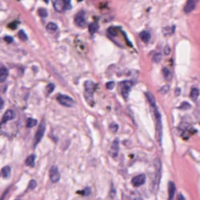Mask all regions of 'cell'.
<instances>
[{
	"label": "cell",
	"instance_id": "obj_1",
	"mask_svg": "<svg viewBox=\"0 0 200 200\" xmlns=\"http://www.w3.org/2000/svg\"><path fill=\"white\" fill-rule=\"evenodd\" d=\"M154 110V115H155V137L156 140L158 141L159 145H161V140H162V120L161 115H160L158 109H153Z\"/></svg>",
	"mask_w": 200,
	"mask_h": 200
},
{
	"label": "cell",
	"instance_id": "obj_2",
	"mask_svg": "<svg viewBox=\"0 0 200 200\" xmlns=\"http://www.w3.org/2000/svg\"><path fill=\"white\" fill-rule=\"evenodd\" d=\"M95 89H96V84L92 81H86L85 82V98L86 101H88V104L90 106H94V99H93V95Z\"/></svg>",
	"mask_w": 200,
	"mask_h": 200
},
{
	"label": "cell",
	"instance_id": "obj_3",
	"mask_svg": "<svg viewBox=\"0 0 200 200\" xmlns=\"http://www.w3.org/2000/svg\"><path fill=\"white\" fill-rule=\"evenodd\" d=\"M154 168H155V175H154V181H153V186H154L155 191H157V189H158L159 183H160V178H161V170H162L160 159H158V158L155 159Z\"/></svg>",
	"mask_w": 200,
	"mask_h": 200
},
{
	"label": "cell",
	"instance_id": "obj_4",
	"mask_svg": "<svg viewBox=\"0 0 200 200\" xmlns=\"http://www.w3.org/2000/svg\"><path fill=\"white\" fill-rule=\"evenodd\" d=\"M57 101L62 106L67 107H71L74 106L73 99H71V98L68 96H65V95H59L57 97Z\"/></svg>",
	"mask_w": 200,
	"mask_h": 200
},
{
	"label": "cell",
	"instance_id": "obj_5",
	"mask_svg": "<svg viewBox=\"0 0 200 200\" xmlns=\"http://www.w3.org/2000/svg\"><path fill=\"white\" fill-rule=\"evenodd\" d=\"M44 133H45V121L42 120L40 122V124H39L37 132H36V134H35V142H34L35 145H37V143L40 142L42 137L44 136Z\"/></svg>",
	"mask_w": 200,
	"mask_h": 200
},
{
	"label": "cell",
	"instance_id": "obj_6",
	"mask_svg": "<svg viewBox=\"0 0 200 200\" xmlns=\"http://www.w3.org/2000/svg\"><path fill=\"white\" fill-rule=\"evenodd\" d=\"M49 176H50V180L53 183H57L60 181L61 175L59 172V169L57 166H52L50 171H49Z\"/></svg>",
	"mask_w": 200,
	"mask_h": 200
},
{
	"label": "cell",
	"instance_id": "obj_7",
	"mask_svg": "<svg viewBox=\"0 0 200 200\" xmlns=\"http://www.w3.org/2000/svg\"><path fill=\"white\" fill-rule=\"evenodd\" d=\"M74 22H75V25H78V27H80V28L84 27L85 24H86L84 11H81V12L78 13V14H76V16H75V18H74Z\"/></svg>",
	"mask_w": 200,
	"mask_h": 200
},
{
	"label": "cell",
	"instance_id": "obj_8",
	"mask_svg": "<svg viewBox=\"0 0 200 200\" xmlns=\"http://www.w3.org/2000/svg\"><path fill=\"white\" fill-rule=\"evenodd\" d=\"M118 151H119V141L115 139L111 143V147L109 149V153L112 158H116L118 156Z\"/></svg>",
	"mask_w": 200,
	"mask_h": 200
},
{
	"label": "cell",
	"instance_id": "obj_9",
	"mask_svg": "<svg viewBox=\"0 0 200 200\" xmlns=\"http://www.w3.org/2000/svg\"><path fill=\"white\" fill-rule=\"evenodd\" d=\"M197 3H198V0H188L185 5V8H183V11H185L186 14L191 13L193 10L195 9Z\"/></svg>",
	"mask_w": 200,
	"mask_h": 200
},
{
	"label": "cell",
	"instance_id": "obj_10",
	"mask_svg": "<svg viewBox=\"0 0 200 200\" xmlns=\"http://www.w3.org/2000/svg\"><path fill=\"white\" fill-rule=\"evenodd\" d=\"M131 87H132V82L130 81H124L121 83V93L125 99L128 98V94H129Z\"/></svg>",
	"mask_w": 200,
	"mask_h": 200
},
{
	"label": "cell",
	"instance_id": "obj_11",
	"mask_svg": "<svg viewBox=\"0 0 200 200\" xmlns=\"http://www.w3.org/2000/svg\"><path fill=\"white\" fill-rule=\"evenodd\" d=\"M145 183H146V176L143 175V174L142 175H138L136 177H134L132 179V185L134 186H136V188L143 186Z\"/></svg>",
	"mask_w": 200,
	"mask_h": 200
},
{
	"label": "cell",
	"instance_id": "obj_12",
	"mask_svg": "<svg viewBox=\"0 0 200 200\" xmlns=\"http://www.w3.org/2000/svg\"><path fill=\"white\" fill-rule=\"evenodd\" d=\"M54 8L57 12H64V10H67V6H65L64 0H56L54 3Z\"/></svg>",
	"mask_w": 200,
	"mask_h": 200
},
{
	"label": "cell",
	"instance_id": "obj_13",
	"mask_svg": "<svg viewBox=\"0 0 200 200\" xmlns=\"http://www.w3.org/2000/svg\"><path fill=\"white\" fill-rule=\"evenodd\" d=\"M14 117H15V112H14V111H13V110L9 109V110L6 111V112L4 113V115L2 116L1 123H2V124H4V123H6V122H8V121L12 120V119H14Z\"/></svg>",
	"mask_w": 200,
	"mask_h": 200
},
{
	"label": "cell",
	"instance_id": "obj_14",
	"mask_svg": "<svg viewBox=\"0 0 200 200\" xmlns=\"http://www.w3.org/2000/svg\"><path fill=\"white\" fill-rule=\"evenodd\" d=\"M175 192H176V186L173 182L169 183L168 186V193H169V200H174L175 197Z\"/></svg>",
	"mask_w": 200,
	"mask_h": 200
},
{
	"label": "cell",
	"instance_id": "obj_15",
	"mask_svg": "<svg viewBox=\"0 0 200 200\" xmlns=\"http://www.w3.org/2000/svg\"><path fill=\"white\" fill-rule=\"evenodd\" d=\"M146 97L147 98V101H149V103L150 104V107H151V109H156V103H155V99L154 97L152 96V94L150 93V92H146Z\"/></svg>",
	"mask_w": 200,
	"mask_h": 200
},
{
	"label": "cell",
	"instance_id": "obj_16",
	"mask_svg": "<svg viewBox=\"0 0 200 200\" xmlns=\"http://www.w3.org/2000/svg\"><path fill=\"white\" fill-rule=\"evenodd\" d=\"M140 37L142 39L143 42H145V43H147L149 40H150V33L149 31L146 30H143L140 33Z\"/></svg>",
	"mask_w": 200,
	"mask_h": 200
},
{
	"label": "cell",
	"instance_id": "obj_17",
	"mask_svg": "<svg viewBox=\"0 0 200 200\" xmlns=\"http://www.w3.org/2000/svg\"><path fill=\"white\" fill-rule=\"evenodd\" d=\"M7 77H8V70L5 67H2L1 70H0V82H4Z\"/></svg>",
	"mask_w": 200,
	"mask_h": 200
},
{
	"label": "cell",
	"instance_id": "obj_18",
	"mask_svg": "<svg viewBox=\"0 0 200 200\" xmlns=\"http://www.w3.org/2000/svg\"><path fill=\"white\" fill-rule=\"evenodd\" d=\"M34 161H35V155L31 154L29 155L27 159H25V165L29 167H33L34 166Z\"/></svg>",
	"mask_w": 200,
	"mask_h": 200
},
{
	"label": "cell",
	"instance_id": "obj_19",
	"mask_svg": "<svg viewBox=\"0 0 200 200\" xmlns=\"http://www.w3.org/2000/svg\"><path fill=\"white\" fill-rule=\"evenodd\" d=\"M1 173H2L3 178H9L10 175H11V168H10L9 166H5V167H3Z\"/></svg>",
	"mask_w": 200,
	"mask_h": 200
},
{
	"label": "cell",
	"instance_id": "obj_20",
	"mask_svg": "<svg viewBox=\"0 0 200 200\" xmlns=\"http://www.w3.org/2000/svg\"><path fill=\"white\" fill-rule=\"evenodd\" d=\"M98 29H99V25L97 24V22H92L89 25V31L91 34H94L96 33L98 31Z\"/></svg>",
	"mask_w": 200,
	"mask_h": 200
},
{
	"label": "cell",
	"instance_id": "obj_21",
	"mask_svg": "<svg viewBox=\"0 0 200 200\" xmlns=\"http://www.w3.org/2000/svg\"><path fill=\"white\" fill-rule=\"evenodd\" d=\"M47 29L48 31H50L51 33H54L58 30V25L55 24V22H49L47 25Z\"/></svg>",
	"mask_w": 200,
	"mask_h": 200
},
{
	"label": "cell",
	"instance_id": "obj_22",
	"mask_svg": "<svg viewBox=\"0 0 200 200\" xmlns=\"http://www.w3.org/2000/svg\"><path fill=\"white\" fill-rule=\"evenodd\" d=\"M199 96V90L197 88H192L191 89V98L192 101H196L197 100V98Z\"/></svg>",
	"mask_w": 200,
	"mask_h": 200
},
{
	"label": "cell",
	"instance_id": "obj_23",
	"mask_svg": "<svg viewBox=\"0 0 200 200\" xmlns=\"http://www.w3.org/2000/svg\"><path fill=\"white\" fill-rule=\"evenodd\" d=\"M174 29H175V27H167L165 28H163V33L165 35H170L174 33Z\"/></svg>",
	"mask_w": 200,
	"mask_h": 200
},
{
	"label": "cell",
	"instance_id": "obj_24",
	"mask_svg": "<svg viewBox=\"0 0 200 200\" xmlns=\"http://www.w3.org/2000/svg\"><path fill=\"white\" fill-rule=\"evenodd\" d=\"M163 74H164V77L166 78V80H171L172 78V73L170 72V70H168V68H163Z\"/></svg>",
	"mask_w": 200,
	"mask_h": 200
},
{
	"label": "cell",
	"instance_id": "obj_25",
	"mask_svg": "<svg viewBox=\"0 0 200 200\" xmlns=\"http://www.w3.org/2000/svg\"><path fill=\"white\" fill-rule=\"evenodd\" d=\"M37 124V121L33 119V118H28V121H27V127L28 128H31V127H34L35 125Z\"/></svg>",
	"mask_w": 200,
	"mask_h": 200
},
{
	"label": "cell",
	"instance_id": "obj_26",
	"mask_svg": "<svg viewBox=\"0 0 200 200\" xmlns=\"http://www.w3.org/2000/svg\"><path fill=\"white\" fill-rule=\"evenodd\" d=\"M38 15L40 16L41 18H46L48 16V12H47V10H46V9L40 8L38 10Z\"/></svg>",
	"mask_w": 200,
	"mask_h": 200
},
{
	"label": "cell",
	"instance_id": "obj_27",
	"mask_svg": "<svg viewBox=\"0 0 200 200\" xmlns=\"http://www.w3.org/2000/svg\"><path fill=\"white\" fill-rule=\"evenodd\" d=\"M109 129L111 130V132L115 133L117 132V130H118V125H117L116 123H111L109 125Z\"/></svg>",
	"mask_w": 200,
	"mask_h": 200
},
{
	"label": "cell",
	"instance_id": "obj_28",
	"mask_svg": "<svg viewBox=\"0 0 200 200\" xmlns=\"http://www.w3.org/2000/svg\"><path fill=\"white\" fill-rule=\"evenodd\" d=\"M19 37L21 38L22 40H24V41L28 40V36H27V34L24 32V30H20L19 31Z\"/></svg>",
	"mask_w": 200,
	"mask_h": 200
},
{
	"label": "cell",
	"instance_id": "obj_29",
	"mask_svg": "<svg viewBox=\"0 0 200 200\" xmlns=\"http://www.w3.org/2000/svg\"><path fill=\"white\" fill-rule=\"evenodd\" d=\"M152 60H153V62H154V63H159V62L161 61V55L158 54V53L155 54L154 56H153Z\"/></svg>",
	"mask_w": 200,
	"mask_h": 200
},
{
	"label": "cell",
	"instance_id": "obj_30",
	"mask_svg": "<svg viewBox=\"0 0 200 200\" xmlns=\"http://www.w3.org/2000/svg\"><path fill=\"white\" fill-rule=\"evenodd\" d=\"M180 109H191V104H189L188 103H186V101H185V103H183L181 104Z\"/></svg>",
	"mask_w": 200,
	"mask_h": 200
},
{
	"label": "cell",
	"instance_id": "obj_31",
	"mask_svg": "<svg viewBox=\"0 0 200 200\" xmlns=\"http://www.w3.org/2000/svg\"><path fill=\"white\" fill-rule=\"evenodd\" d=\"M36 186H37L36 182H35L34 180H31V181L29 182V185H28V188H29V189H33V188H36Z\"/></svg>",
	"mask_w": 200,
	"mask_h": 200
},
{
	"label": "cell",
	"instance_id": "obj_32",
	"mask_svg": "<svg viewBox=\"0 0 200 200\" xmlns=\"http://www.w3.org/2000/svg\"><path fill=\"white\" fill-rule=\"evenodd\" d=\"M54 89H55V85H53V84H49V85H47V94L48 95H50L52 92L54 91Z\"/></svg>",
	"mask_w": 200,
	"mask_h": 200
},
{
	"label": "cell",
	"instance_id": "obj_33",
	"mask_svg": "<svg viewBox=\"0 0 200 200\" xmlns=\"http://www.w3.org/2000/svg\"><path fill=\"white\" fill-rule=\"evenodd\" d=\"M168 91H169V87L167 86V85H165V86L162 87L161 89H160V93H162V94H166Z\"/></svg>",
	"mask_w": 200,
	"mask_h": 200
},
{
	"label": "cell",
	"instance_id": "obj_34",
	"mask_svg": "<svg viewBox=\"0 0 200 200\" xmlns=\"http://www.w3.org/2000/svg\"><path fill=\"white\" fill-rule=\"evenodd\" d=\"M107 88L109 90H112L114 88V82H107Z\"/></svg>",
	"mask_w": 200,
	"mask_h": 200
},
{
	"label": "cell",
	"instance_id": "obj_35",
	"mask_svg": "<svg viewBox=\"0 0 200 200\" xmlns=\"http://www.w3.org/2000/svg\"><path fill=\"white\" fill-rule=\"evenodd\" d=\"M79 193H83L84 195H89L90 193H91V191H90L89 188H85L83 191H80Z\"/></svg>",
	"mask_w": 200,
	"mask_h": 200
},
{
	"label": "cell",
	"instance_id": "obj_36",
	"mask_svg": "<svg viewBox=\"0 0 200 200\" xmlns=\"http://www.w3.org/2000/svg\"><path fill=\"white\" fill-rule=\"evenodd\" d=\"M65 6H67V10L70 9L71 8V4H70V0H64Z\"/></svg>",
	"mask_w": 200,
	"mask_h": 200
},
{
	"label": "cell",
	"instance_id": "obj_37",
	"mask_svg": "<svg viewBox=\"0 0 200 200\" xmlns=\"http://www.w3.org/2000/svg\"><path fill=\"white\" fill-rule=\"evenodd\" d=\"M4 40L7 42V43H12V42H13V38L11 36H5L4 37Z\"/></svg>",
	"mask_w": 200,
	"mask_h": 200
},
{
	"label": "cell",
	"instance_id": "obj_38",
	"mask_svg": "<svg viewBox=\"0 0 200 200\" xmlns=\"http://www.w3.org/2000/svg\"><path fill=\"white\" fill-rule=\"evenodd\" d=\"M170 54V48L168 46H166V51H165V55H169Z\"/></svg>",
	"mask_w": 200,
	"mask_h": 200
},
{
	"label": "cell",
	"instance_id": "obj_39",
	"mask_svg": "<svg viewBox=\"0 0 200 200\" xmlns=\"http://www.w3.org/2000/svg\"><path fill=\"white\" fill-rule=\"evenodd\" d=\"M17 25H18V24H16V22H14V24H13V25H10L9 27H10V28H17Z\"/></svg>",
	"mask_w": 200,
	"mask_h": 200
},
{
	"label": "cell",
	"instance_id": "obj_40",
	"mask_svg": "<svg viewBox=\"0 0 200 200\" xmlns=\"http://www.w3.org/2000/svg\"><path fill=\"white\" fill-rule=\"evenodd\" d=\"M179 200H186V199H185V197H183V194H180L179 195Z\"/></svg>",
	"mask_w": 200,
	"mask_h": 200
},
{
	"label": "cell",
	"instance_id": "obj_41",
	"mask_svg": "<svg viewBox=\"0 0 200 200\" xmlns=\"http://www.w3.org/2000/svg\"><path fill=\"white\" fill-rule=\"evenodd\" d=\"M134 200H143V198L142 197H137V198H135Z\"/></svg>",
	"mask_w": 200,
	"mask_h": 200
},
{
	"label": "cell",
	"instance_id": "obj_42",
	"mask_svg": "<svg viewBox=\"0 0 200 200\" xmlns=\"http://www.w3.org/2000/svg\"><path fill=\"white\" fill-rule=\"evenodd\" d=\"M44 1H45L46 3H48V2H49V0H44Z\"/></svg>",
	"mask_w": 200,
	"mask_h": 200
},
{
	"label": "cell",
	"instance_id": "obj_43",
	"mask_svg": "<svg viewBox=\"0 0 200 200\" xmlns=\"http://www.w3.org/2000/svg\"><path fill=\"white\" fill-rule=\"evenodd\" d=\"M79 1H82V0H79Z\"/></svg>",
	"mask_w": 200,
	"mask_h": 200
}]
</instances>
